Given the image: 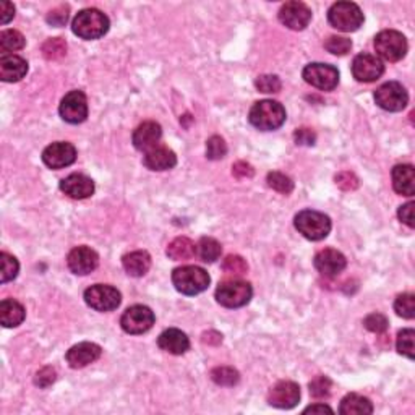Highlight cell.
<instances>
[{
	"mask_svg": "<svg viewBox=\"0 0 415 415\" xmlns=\"http://www.w3.org/2000/svg\"><path fill=\"white\" fill-rule=\"evenodd\" d=\"M158 346L163 349L164 352L172 354V356H182L188 351L190 341L187 334L180 331V329H166L161 336L158 338Z\"/></svg>",
	"mask_w": 415,
	"mask_h": 415,
	"instance_id": "cell-24",
	"label": "cell"
},
{
	"mask_svg": "<svg viewBox=\"0 0 415 415\" xmlns=\"http://www.w3.org/2000/svg\"><path fill=\"white\" fill-rule=\"evenodd\" d=\"M312 20V10L302 2H287L279 10V22L294 31H302Z\"/></svg>",
	"mask_w": 415,
	"mask_h": 415,
	"instance_id": "cell-14",
	"label": "cell"
},
{
	"mask_svg": "<svg viewBox=\"0 0 415 415\" xmlns=\"http://www.w3.org/2000/svg\"><path fill=\"white\" fill-rule=\"evenodd\" d=\"M122 329L128 334H143L149 331L154 324V313L144 305H133L127 308L120 318Z\"/></svg>",
	"mask_w": 415,
	"mask_h": 415,
	"instance_id": "cell-11",
	"label": "cell"
},
{
	"mask_svg": "<svg viewBox=\"0 0 415 415\" xmlns=\"http://www.w3.org/2000/svg\"><path fill=\"white\" fill-rule=\"evenodd\" d=\"M172 282L177 291L183 296H197L208 289L209 274L199 266H180L174 269Z\"/></svg>",
	"mask_w": 415,
	"mask_h": 415,
	"instance_id": "cell-3",
	"label": "cell"
},
{
	"mask_svg": "<svg viewBox=\"0 0 415 415\" xmlns=\"http://www.w3.org/2000/svg\"><path fill=\"white\" fill-rule=\"evenodd\" d=\"M232 174L236 176L237 179H250L253 177V167L250 166L248 163H243V161H239L232 166Z\"/></svg>",
	"mask_w": 415,
	"mask_h": 415,
	"instance_id": "cell-49",
	"label": "cell"
},
{
	"mask_svg": "<svg viewBox=\"0 0 415 415\" xmlns=\"http://www.w3.org/2000/svg\"><path fill=\"white\" fill-rule=\"evenodd\" d=\"M143 164L149 171H169L177 164V156L167 146H154L146 151L143 158Z\"/></svg>",
	"mask_w": 415,
	"mask_h": 415,
	"instance_id": "cell-23",
	"label": "cell"
},
{
	"mask_svg": "<svg viewBox=\"0 0 415 415\" xmlns=\"http://www.w3.org/2000/svg\"><path fill=\"white\" fill-rule=\"evenodd\" d=\"M123 269L127 274L133 278H142L149 271L151 268V257H149L148 252H143V250H138V252L127 253L122 258Z\"/></svg>",
	"mask_w": 415,
	"mask_h": 415,
	"instance_id": "cell-26",
	"label": "cell"
},
{
	"mask_svg": "<svg viewBox=\"0 0 415 415\" xmlns=\"http://www.w3.org/2000/svg\"><path fill=\"white\" fill-rule=\"evenodd\" d=\"M211 379L219 386H234L239 383L240 375L231 367H218L211 372Z\"/></svg>",
	"mask_w": 415,
	"mask_h": 415,
	"instance_id": "cell-33",
	"label": "cell"
},
{
	"mask_svg": "<svg viewBox=\"0 0 415 415\" xmlns=\"http://www.w3.org/2000/svg\"><path fill=\"white\" fill-rule=\"evenodd\" d=\"M300 401V386L294 382H279L269 389L268 402L276 409H294Z\"/></svg>",
	"mask_w": 415,
	"mask_h": 415,
	"instance_id": "cell-16",
	"label": "cell"
},
{
	"mask_svg": "<svg viewBox=\"0 0 415 415\" xmlns=\"http://www.w3.org/2000/svg\"><path fill=\"white\" fill-rule=\"evenodd\" d=\"M221 341H222V336L216 331H209V333L203 334L204 344H214V346H216V344H219Z\"/></svg>",
	"mask_w": 415,
	"mask_h": 415,
	"instance_id": "cell-52",
	"label": "cell"
},
{
	"mask_svg": "<svg viewBox=\"0 0 415 415\" xmlns=\"http://www.w3.org/2000/svg\"><path fill=\"white\" fill-rule=\"evenodd\" d=\"M163 137L161 125L156 122H143L139 127L133 132V146L138 151H149V149L158 146L159 139Z\"/></svg>",
	"mask_w": 415,
	"mask_h": 415,
	"instance_id": "cell-20",
	"label": "cell"
},
{
	"mask_svg": "<svg viewBox=\"0 0 415 415\" xmlns=\"http://www.w3.org/2000/svg\"><path fill=\"white\" fill-rule=\"evenodd\" d=\"M266 182L273 190H276V192L284 193V195H289L294 190L292 179L281 172H269Z\"/></svg>",
	"mask_w": 415,
	"mask_h": 415,
	"instance_id": "cell-36",
	"label": "cell"
},
{
	"mask_svg": "<svg viewBox=\"0 0 415 415\" xmlns=\"http://www.w3.org/2000/svg\"><path fill=\"white\" fill-rule=\"evenodd\" d=\"M375 51L388 62H399L407 54V39L402 33L386 29V31L378 33L375 38Z\"/></svg>",
	"mask_w": 415,
	"mask_h": 415,
	"instance_id": "cell-6",
	"label": "cell"
},
{
	"mask_svg": "<svg viewBox=\"0 0 415 415\" xmlns=\"http://www.w3.org/2000/svg\"><path fill=\"white\" fill-rule=\"evenodd\" d=\"M60 190L70 198L84 199L94 193V182L83 174H72L60 182Z\"/></svg>",
	"mask_w": 415,
	"mask_h": 415,
	"instance_id": "cell-21",
	"label": "cell"
},
{
	"mask_svg": "<svg viewBox=\"0 0 415 415\" xmlns=\"http://www.w3.org/2000/svg\"><path fill=\"white\" fill-rule=\"evenodd\" d=\"M339 412L344 415H367L373 412V406L368 398L360 396V394H347L341 401Z\"/></svg>",
	"mask_w": 415,
	"mask_h": 415,
	"instance_id": "cell-28",
	"label": "cell"
},
{
	"mask_svg": "<svg viewBox=\"0 0 415 415\" xmlns=\"http://www.w3.org/2000/svg\"><path fill=\"white\" fill-rule=\"evenodd\" d=\"M336 185L339 188H342L344 192H352V190L359 188V179L354 176L352 172H341L336 176Z\"/></svg>",
	"mask_w": 415,
	"mask_h": 415,
	"instance_id": "cell-45",
	"label": "cell"
},
{
	"mask_svg": "<svg viewBox=\"0 0 415 415\" xmlns=\"http://www.w3.org/2000/svg\"><path fill=\"white\" fill-rule=\"evenodd\" d=\"M67 264L70 271L78 276H86L93 273L99 264V257L94 250L88 247H77L68 253Z\"/></svg>",
	"mask_w": 415,
	"mask_h": 415,
	"instance_id": "cell-17",
	"label": "cell"
},
{
	"mask_svg": "<svg viewBox=\"0 0 415 415\" xmlns=\"http://www.w3.org/2000/svg\"><path fill=\"white\" fill-rule=\"evenodd\" d=\"M60 117L68 123H82L88 117V99L83 91H70L60 103Z\"/></svg>",
	"mask_w": 415,
	"mask_h": 415,
	"instance_id": "cell-12",
	"label": "cell"
},
{
	"mask_svg": "<svg viewBox=\"0 0 415 415\" xmlns=\"http://www.w3.org/2000/svg\"><path fill=\"white\" fill-rule=\"evenodd\" d=\"M255 86H257L258 91L271 94L281 91L282 83L276 75H262V77H258L257 82H255Z\"/></svg>",
	"mask_w": 415,
	"mask_h": 415,
	"instance_id": "cell-41",
	"label": "cell"
},
{
	"mask_svg": "<svg viewBox=\"0 0 415 415\" xmlns=\"http://www.w3.org/2000/svg\"><path fill=\"white\" fill-rule=\"evenodd\" d=\"M24 47V36L20 31H15V29H7V31H2L0 34V51L5 54L20 51V49Z\"/></svg>",
	"mask_w": 415,
	"mask_h": 415,
	"instance_id": "cell-31",
	"label": "cell"
},
{
	"mask_svg": "<svg viewBox=\"0 0 415 415\" xmlns=\"http://www.w3.org/2000/svg\"><path fill=\"white\" fill-rule=\"evenodd\" d=\"M13 17H15L13 5L10 2H2V5H0V22H2V24H7Z\"/></svg>",
	"mask_w": 415,
	"mask_h": 415,
	"instance_id": "cell-50",
	"label": "cell"
},
{
	"mask_svg": "<svg viewBox=\"0 0 415 415\" xmlns=\"http://www.w3.org/2000/svg\"><path fill=\"white\" fill-rule=\"evenodd\" d=\"M394 310L399 317L412 319L415 317V297L414 294H401L394 302Z\"/></svg>",
	"mask_w": 415,
	"mask_h": 415,
	"instance_id": "cell-35",
	"label": "cell"
},
{
	"mask_svg": "<svg viewBox=\"0 0 415 415\" xmlns=\"http://www.w3.org/2000/svg\"><path fill=\"white\" fill-rule=\"evenodd\" d=\"M253 296V289L248 282L231 279L224 281L216 289V300L226 308H240L247 305Z\"/></svg>",
	"mask_w": 415,
	"mask_h": 415,
	"instance_id": "cell-7",
	"label": "cell"
},
{
	"mask_svg": "<svg viewBox=\"0 0 415 415\" xmlns=\"http://www.w3.org/2000/svg\"><path fill=\"white\" fill-rule=\"evenodd\" d=\"M103 349L94 342H80L77 346H73L70 351L67 352V359L68 365L72 368H84L88 367L89 363L96 362V360L101 357Z\"/></svg>",
	"mask_w": 415,
	"mask_h": 415,
	"instance_id": "cell-19",
	"label": "cell"
},
{
	"mask_svg": "<svg viewBox=\"0 0 415 415\" xmlns=\"http://www.w3.org/2000/svg\"><path fill=\"white\" fill-rule=\"evenodd\" d=\"M294 138H296V143L302 144V146H313L315 142H317V135L310 128H299L294 133Z\"/></svg>",
	"mask_w": 415,
	"mask_h": 415,
	"instance_id": "cell-47",
	"label": "cell"
},
{
	"mask_svg": "<svg viewBox=\"0 0 415 415\" xmlns=\"http://www.w3.org/2000/svg\"><path fill=\"white\" fill-rule=\"evenodd\" d=\"M27 312H24L23 305L13 299H5L0 303V323L5 328H15L23 323Z\"/></svg>",
	"mask_w": 415,
	"mask_h": 415,
	"instance_id": "cell-27",
	"label": "cell"
},
{
	"mask_svg": "<svg viewBox=\"0 0 415 415\" xmlns=\"http://www.w3.org/2000/svg\"><path fill=\"white\" fill-rule=\"evenodd\" d=\"M18 271H20V264L17 262V258L5 252L0 253V273H2L0 281H2V284L13 281V279L18 276Z\"/></svg>",
	"mask_w": 415,
	"mask_h": 415,
	"instance_id": "cell-32",
	"label": "cell"
},
{
	"mask_svg": "<svg viewBox=\"0 0 415 415\" xmlns=\"http://www.w3.org/2000/svg\"><path fill=\"white\" fill-rule=\"evenodd\" d=\"M56 378H57L56 370L52 367H44L39 370L36 377H34V384L39 388H49L54 382H56Z\"/></svg>",
	"mask_w": 415,
	"mask_h": 415,
	"instance_id": "cell-44",
	"label": "cell"
},
{
	"mask_svg": "<svg viewBox=\"0 0 415 415\" xmlns=\"http://www.w3.org/2000/svg\"><path fill=\"white\" fill-rule=\"evenodd\" d=\"M109 27H111V23H109L106 13H103L98 8H84L73 18L72 31L78 38L93 41V39L103 38L109 31Z\"/></svg>",
	"mask_w": 415,
	"mask_h": 415,
	"instance_id": "cell-1",
	"label": "cell"
},
{
	"mask_svg": "<svg viewBox=\"0 0 415 415\" xmlns=\"http://www.w3.org/2000/svg\"><path fill=\"white\" fill-rule=\"evenodd\" d=\"M393 187L402 197H412L415 193V172L411 164H399L393 169Z\"/></svg>",
	"mask_w": 415,
	"mask_h": 415,
	"instance_id": "cell-25",
	"label": "cell"
},
{
	"mask_svg": "<svg viewBox=\"0 0 415 415\" xmlns=\"http://www.w3.org/2000/svg\"><path fill=\"white\" fill-rule=\"evenodd\" d=\"M197 255V245L187 237L174 239L167 247V257L174 262H183L190 259Z\"/></svg>",
	"mask_w": 415,
	"mask_h": 415,
	"instance_id": "cell-29",
	"label": "cell"
},
{
	"mask_svg": "<svg viewBox=\"0 0 415 415\" xmlns=\"http://www.w3.org/2000/svg\"><path fill=\"white\" fill-rule=\"evenodd\" d=\"M47 23L52 27H63L68 20V7H57L47 15Z\"/></svg>",
	"mask_w": 415,
	"mask_h": 415,
	"instance_id": "cell-46",
	"label": "cell"
},
{
	"mask_svg": "<svg viewBox=\"0 0 415 415\" xmlns=\"http://www.w3.org/2000/svg\"><path fill=\"white\" fill-rule=\"evenodd\" d=\"M294 224H296V229L305 239L313 240V242L326 239L328 234L331 232V219L326 214L312 211V209L300 211Z\"/></svg>",
	"mask_w": 415,
	"mask_h": 415,
	"instance_id": "cell-4",
	"label": "cell"
},
{
	"mask_svg": "<svg viewBox=\"0 0 415 415\" xmlns=\"http://www.w3.org/2000/svg\"><path fill=\"white\" fill-rule=\"evenodd\" d=\"M303 80L312 86L322 89V91H333L339 83V72L336 67L328 63H308L303 68Z\"/></svg>",
	"mask_w": 415,
	"mask_h": 415,
	"instance_id": "cell-10",
	"label": "cell"
},
{
	"mask_svg": "<svg viewBox=\"0 0 415 415\" xmlns=\"http://www.w3.org/2000/svg\"><path fill=\"white\" fill-rule=\"evenodd\" d=\"M375 103H377L383 111L399 112L407 106L409 94L401 83L388 82L382 84V86L375 91Z\"/></svg>",
	"mask_w": 415,
	"mask_h": 415,
	"instance_id": "cell-8",
	"label": "cell"
},
{
	"mask_svg": "<svg viewBox=\"0 0 415 415\" xmlns=\"http://www.w3.org/2000/svg\"><path fill=\"white\" fill-rule=\"evenodd\" d=\"M384 72V65L382 59L373 54H359L352 62V75L360 83H373L382 77Z\"/></svg>",
	"mask_w": 415,
	"mask_h": 415,
	"instance_id": "cell-13",
	"label": "cell"
},
{
	"mask_svg": "<svg viewBox=\"0 0 415 415\" xmlns=\"http://www.w3.org/2000/svg\"><path fill=\"white\" fill-rule=\"evenodd\" d=\"M324 49H326L328 52L334 54V56H346L352 49V41L342 36H331L324 43Z\"/></svg>",
	"mask_w": 415,
	"mask_h": 415,
	"instance_id": "cell-38",
	"label": "cell"
},
{
	"mask_svg": "<svg viewBox=\"0 0 415 415\" xmlns=\"http://www.w3.org/2000/svg\"><path fill=\"white\" fill-rule=\"evenodd\" d=\"M363 326L372 333H384L388 329V318L382 313H372L363 319Z\"/></svg>",
	"mask_w": 415,
	"mask_h": 415,
	"instance_id": "cell-43",
	"label": "cell"
},
{
	"mask_svg": "<svg viewBox=\"0 0 415 415\" xmlns=\"http://www.w3.org/2000/svg\"><path fill=\"white\" fill-rule=\"evenodd\" d=\"M77 159V149L67 142L49 144L43 151V163L51 169H63L72 166Z\"/></svg>",
	"mask_w": 415,
	"mask_h": 415,
	"instance_id": "cell-15",
	"label": "cell"
},
{
	"mask_svg": "<svg viewBox=\"0 0 415 415\" xmlns=\"http://www.w3.org/2000/svg\"><path fill=\"white\" fill-rule=\"evenodd\" d=\"M84 302L96 312H112L122 302V296L116 287L107 286V284H96L84 291Z\"/></svg>",
	"mask_w": 415,
	"mask_h": 415,
	"instance_id": "cell-9",
	"label": "cell"
},
{
	"mask_svg": "<svg viewBox=\"0 0 415 415\" xmlns=\"http://www.w3.org/2000/svg\"><path fill=\"white\" fill-rule=\"evenodd\" d=\"M226 154H227V144L221 137L214 135V137L208 139L206 143L208 159H211V161H219V159H222Z\"/></svg>",
	"mask_w": 415,
	"mask_h": 415,
	"instance_id": "cell-39",
	"label": "cell"
},
{
	"mask_svg": "<svg viewBox=\"0 0 415 415\" xmlns=\"http://www.w3.org/2000/svg\"><path fill=\"white\" fill-rule=\"evenodd\" d=\"M197 247H198L197 253L199 255V258H202L204 263H214L216 259H219V257H221L222 253L221 243L213 237H203L199 240Z\"/></svg>",
	"mask_w": 415,
	"mask_h": 415,
	"instance_id": "cell-30",
	"label": "cell"
},
{
	"mask_svg": "<svg viewBox=\"0 0 415 415\" xmlns=\"http://www.w3.org/2000/svg\"><path fill=\"white\" fill-rule=\"evenodd\" d=\"M315 268L318 269L319 274L326 278H334L338 276L339 273H342L347 266V259L341 252L333 248L322 250V252L317 253L315 257Z\"/></svg>",
	"mask_w": 415,
	"mask_h": 415,
	"instance_id": "cell-18",
	"label": "cell"
},
{
	"mask_svg": "<svg viewBox=\"0 0 415 415\" xmlns=\"http://www.w3.org/2000/svg\"><path fill=\"white\" fill-rule=\"evenodd\" d=\"M248 120L255 128L263 130V132H273V130L282 127V123L286 122V109L278 101L264 99V101L253 104L250 109Z\"/></svg>",
	"mask_w": 415,
	"mask_h": 415,
	"instance_id": "cell-2",
	"label": "cell"
},
{
	"mask_svg": "<svg viewBox=\"0 0 415 415\" xmlns=\"http://www.w3.org/2000/svg\"><path fill=\"white\" fill-rule=\"evenodd\" d=\"M43 54L47 60H57L63 57L65 54H67V43L60 38L47 39V41L43 44Z\"/></svg>",
	"mask_w": 415,
	"mask_h": 415,
	"instance_id": "cell-34",
	"label": "cell"
},
{
	"mask_svg": "<svg viewBox=\"0 0 415 415\" xmlns=\"http://www.w3.org/2000/svg\"><path fill=\"white\" fill-rule=\"evenodd\" d=\"M324 412H333V409L326 406V404H313V406L307 407L303 411V414H324Z\"/></svg>",
	"mask_w": 415,
	"mask_h": 415,
	"instance_id": "cell-51",
	"label": "cell"
},
{
	"mask_svg": "<svg viewBox=\"0 0 415 415\" xmlns=\"http://www.w3.org/2000/svg\"><path fill=\"white\" fill-rule=\"evenodd\" d=\"M28 73V62L13 54H5L0 57V78L5 83H17Z\"/></svg>",
	"mask_w": 415,
	"mask_h": 415,
	"instance_id": "cell-22",
	"label": "cell"
},
{
	"mask_svg": "<svg viewBox=\"0 0 415 415\" xmlns=\"http://www.w3.org/2000/svg\"><path fill=\"white\" fill-rule=\"evenodd\" d=\"M222 269L227 274H232V276H242L248 271V264L242 257L239 255H229V257L224 259Z\"/></svg>",
	"mask_w": 415,
	"mask_h": 415,
	"instance_id": "cell-40",
	"label": "cell"
},
{
	"mask_svg": "<svg viewBox=\"0 0 415 415\" xmlns=\"http://www.w3.org/2000/svg\"><path fill=\"white\" fill-rule=\"evenodd\" d=\"M414 206H415V204H414L412 202H409V203H406V204H402V206L399 208V211H398L399 219H401V221H402L404 224H406L407 227H411V229L415 227Z\"/></svg>",
	"mask_w": 415,
	"mask_h": 415,
	"instance_id": "cell-48",
	"label": "cell"
},
{
	"mask_svg": "<svg viewBox=\"0 0 415 415\" xmlns=\"http://www.w3.org/2000/svg\"><path fill=\"white\" fill-rule=\"evenodd\" d=\"M331 386L333 383L328 377H317L310 383V394L317 399L328 398L329 393H331Z\"/></svg>",
	"mask_w": 415,
	"mask_h": 415,
	"instance_id": "cell-42",
	"label": "cell"
},
{
	"mask_svg": "<svg viewBox=\"0 0 415 415\" xmlns=\"http://www.w3.org/2000/svg\"><path fill=\"white\" fill-rule=\"evenodd\" d=\"M414 338H415L414 329H402V331L398 334L396 347L401 356H406L407 359H414V351H415Z\"/></svg>",
	"mask_w": 415,
	"mask_h": 415,
	"instance_id": "cell-37",
	"label": "cell"
},
{
	"mask_svg": "<svg viewBox=\"0 0 415 415\" xmlns=\"http://www.w3.org/2000/svg\"><path fill=\"white\" fill-rule=\"evenodd\" d=\"M329 24L344 33H352L363 24V13L357 3L338 2L328 12Z\"/></svg>",
	"mask_w": 415,
	"mask_h": 415,
	"instance_id": "cell-5",
	"label": "cell"
}]
</instances>
